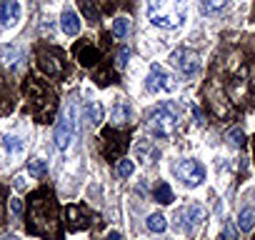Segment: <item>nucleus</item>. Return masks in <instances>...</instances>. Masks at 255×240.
I'll return each mask as SVG.
<instances>
[{"mask_svg":"<svg viewBox=\"0 0 255 240\" xmlns=\"http://www.w3.org/2000/svg\"><path fill=\"white\" fill-rule=\"evenodd\" d=\"M95 60H98V50H95V48H88V50L80 53V63H83V65H93Z\"/></svg>","mask_w":255,"mask_h":240,"instance_id":"4be33fe9","label":"nucleus"},{"mask_svg":"<svg viewBox=\"0 0 255 240\" xmlns=\"http://www.w3.org/2000/svg\"><path fill=\"white\" fill-rule=\"evenodd\" d=\"M225 5H228V0H200V10L205 15H213V13L223 10Z\"/></svg>","mask_w":255,"mask_h":240,"instance_id":"2eb2a0df","label":"nucleus"},{"mask_svg":"<svg viewBox=\"0 0 255 240\" xmlns=\"http://www.w3.org/2000/svg\"><path fill=\"white\" fill-rule=\"evenodd\" d=\"M85 118L90 120V125H100V120H103V108H100V103L90 100V103L85 105Z\"/></svg>","mask_w":255,"mask_h":240,"instance_id":"f8f14e48","label":"nucleus"},{"mask_svg":"<svg viewBox=\"0 0 255 240\" xmlns=\"http://www.w3.org/2000/svg\"><path fill=\"white\" fill-rule=\"evenodd\" d=\"M0 58L13 65V63L20 60V50H18V48H0Z\"/></svg>","mask_w":255,"mask_h":240,"instance_id":"aec40b11","label":"nucleus"},{"mask_svg":"<svg viewBox=\"0 0 255 240\" xmlns=\"http://www.w3.org/2000/svg\"><path fill=\"white\" fill-rule=\"evenodd\" d=\"M235 235H238V228H235L233 223H225V228H223V238H220V240H235Z\"/></svg>","mask_w":255,"mask_h":240,"instance_id":"393cba45","label":"nucleus"},{"mask_svg":"<svg viewBox=\"0 0 255 240\" xmlns=\"http://www.w3.org/2000/svg\"><path fill=\"white\" fill-rule=\"evenodd\" d=\"M60 28H63V33L65 35H70V38H75L78 33H80V18H78V13L75 10H63V15H60Z\"/></svg>","mask_w":255,"mask_h":240,"instance_id":"1a4fd4ad","label":"nucleus"},{"mask_svg":"<svg viewBox=\"0 0 255 240\" xmlns=\"http://www.w3.org/2000/svg\"><path fill=\"white\" fill-rule=\"evenodd\" d=\"M175 225L183 230V233H188V235H195V230L200 228V223L205 220V213H203V208L200 205H195V203H190V205H185L178 215H175Z\"/></svg>","mask_w":255,"mask_h":240,"instance_id":"0eeeda50","label":"nucleus"},{"mask_svg":"<svg viewBox=\"0 0 255 240\" xmlns=\"http://www.w3.org/2000/svg\"><path fill=\"white\" fill-rule=\"evenodd\" d=\"M178 123H180V108L175 103H160L150 110V115L145 120V128L153 135H168Z\"/></svg>","mask_w":255,"mask_h":240,"instance_id":"f03ea898","label":"nucleus"},{"mask_svg":"<svg viewBox=\"0 0 255 240\" xmlns=\"http://www.w3.org/2000/svg\"><path fill=\"white\" fill-rule=\"evenodd\" d=\"M173 173H175V178H178L185 188H198V185L205 180V168H203V163H198V160H193V158L178 160L175 168H173Z\"/></svg>","mask_w":255,"mask_h":240,"instance_id":"20e7f679","label":"nucleus"},{"mask_svg":"<svg viewBox=\"0 0 255 240\" xmlns=\"http://www.w3.org/2000/svg\"><path fill=\"white\" fill-rule=\"evenodd\" d=\"M0 240H20V238H15V235H5V238H0Z\"/></svg>","mask_w":255,"mask_h":240,"instance_id":"c85d7f7f","label":"nucleus"},{"mask_svg":"<svg viewBox=\"0 0 255 240\" xmlns=\"http://www.w3.org/2000/svg\"><path fill=\"white\" fill-rule=\"evenodd\" d=\"M228 140H230L235 148H243V143H245V135H243V130H240V128H233V130L228 133Z\"/></svg>","mask_w":255,"mask_h":240,"instance_id":"412c9836","label":"nucleus"},{"mask_svg":"<svg viewBox=\"0 0 255 240\" xmlns=\"http://www.w3.org/2000/svg\"><path fill=\"white\" fill-rule=\"evenodd\" d=\"M83 13L90 20H98V10H95V0H83Z\"/></svg>","mask_w":255,"mask_h":240,"instance_id":"b1692460","label":"nucleus"},{"mask_svg":"<svg viewBox=\"0 0 255 240\" xmlns=\"http://www.w3.org/2000/svg\"><path fill=\"white\" fill-rule=\"evenodd\" d=\"M128 118H130V108L120 100V103L115 105V110H113V120H115V123H125Z\"/></svg>","mask_w":255,"mask_h":240,"instance_id":"a211bd4d","label":"nucleus"},{"mask_svg":"<svg viewBox=\"0 0 255 240\" xmlns=\"http://www.w3.org/2000/svg\"><path fill=\"white\" fill-rule=\"evenodd\" d=\"M165 228H168V220H165L163 213H153V215L148 218V230H150V233H163Z\"/></svg>","mask_w":255,"mask_h":240,"instance_id":"4468645a","label":"nucleus"},{"mask_svg":"<svg viewBox=\"0 0 255 240\" xmlns=\"http://www.w3.org/2000/svg\"><path fill=\"white\" fill-rule=\"evenodd\" d=\"M135 173V163L130 160V158H123L120 163H118V175L120 178H130Z\"/></svg>","mask_w":255,"mask_h":240,"instance_id":"6ab92c4d","label":"nucleus"},{"mask_svg":"<svg viewBox=\"0 0 255 240\" xmlns=\"http://www.w3.org/2000/svg\"><path fill=\"white\" fill-rule=\"evenodd\" d=\"M238 228H240L243 233H250V230L255 228V205H245V208L240 210V215H238Z\"/></svg>","mask_w":255,"mask_h":240,"instance_id":"9d476101","label":"nucleus"},{"mask_svg":"<svg viewBox=\"0 0 255 240\" xmlns=\"http://www.w3.org/2000/svg\"><path fill=\"white\" fill-rule=\"evenodd\" d=\"M75 128H78V113H75V105H68L58 120V125H55V148L58 150H68L75 140Z\"/></svg>","mask_w":255,"mask_h":240,"instance_id":"7ed1b4c3","label":"nucleus"},{"mask_svg":"<svg viewBox=\"0 0 255 240\" xmlns=\"http://www.w3.org/2000/svg\"><path fill=\"white\" fill-rule=\"evenodd\" d=\"M40 68H43L48 75H58V73H63V65H60V63H55V58H53V55L48 58L45 53L40 55Z\"/></svg>","mask_w":255,"mask_h":240,"instance_id":"ddd939ff","label":"nucleus"},{"mask_svg":"<svg viewBox=\"0 0 255 240\" xmlns=\"http://www.w3.org/2000/svg\"><path fill=\"white\" fill-rule=\"evenodd\" d=\"M145 90H148L150 95H155V93H170V90H175L173 75H170L168 70H163L158 63H153V65H150V70H148Z\"/></svg>","mask_w":255,"mask_h":240,"instance_id":"423d86ee","label":"nucleus"},{"mask_svg":"<svg viewBox=\"0 0 255 240\" xmlns=\"http://www.w3.org/2000/svg\"><path fill=\"white\" fill-rule=\"evenodd\" d=\"M145 13H148V20L155 28L175 30V28L183 25V20L188 15V8H185L183 0H148Z\"/></svg>","mask_w":255,"mask_h":240,"instance_id":"f257e3e1","label":"nucleus"},{"mask_svg":"<svg viewBox=\"0 0 255 240\" xmlns=\"http://www.w3.org/2000/svg\"><path fill=\"white\" fill-rule=\"evenodd\" d=\"M153 198H155L158 203L168 205V203H173V200H175V193H173V188H170L168 183H158V185H155V190H153Z\"/></svg>","mask_w":255,"mask_h":240,"instance_id":"9b49d317","label":"nucleus"},{"mask_svg":"<svg viewBox=\"0 0 255 240\" xmlns=\"http://www.w3.org/2000/svg\"><path fill=\"white\" fill-rule=\"evenodd\" d=\"M170 65L178 68L185 78H193L198 70H200V58L195 50H188V48H178L170 53Z\"/></svg>","mask_w":255,"mask_h":240,"instance_id":"39448f33","label":"nucleus"},{"mask_svg":"<svg viewBox=\"0 0 255 240\" xmlns=\"http://www.w3.org/2000/svg\"><path fill=\"white\" fill-rule=\"evenodd\" d=\"M128 60H130V50H120L118 53V68H125Z\"/></svg>","mask_w":255,"mask_h":240,"instance_id":"a878e982","label":"nucleus"},{"mask_svg":"<svg viewBox=\"0 0 255 240\" xmlns=\"http://www.w3.org/2000/svg\"><path fill=\"white\" fill-rule=\"evenodd\" d=\"M3 148H5V153H18V150H23V140L18 135H5Z\"/></svg>","mask_w":255,"mask_h":240,"instance_id":"f3484780","label":"nucleus"},{"mask_svg":"<svg viewBox=\"0 0 255 240\" xmlns=\"http://www.w3.org/2000/svg\"><path fill=\"white\" fill-rule=\"evenodd\" d=\"M45 170H48L45 160H30V165H28V173L30 175H43Z\"/></svg>","mask_w":255,"mask_h":240,"instance_id":"5701e85b","label":"nucleus"},{"mask_svg":"<svg viewBox=\"0 0 255 240\" xmlns=\"http://www.w3.org/2000/svg\"><path fill=\"white\" fill-rule=\"evenodd\" d=\"M18 20H20V3L18 0H3V3H0V23L5 28H10Z\"/></svg>","mask_w":255,"mask_h":240,"instance_id":"6e6552de","label":"nucleus"},{"mask_svg":"<svg viewBox=\"0 0 255 240\" xmlns=\"http://www.w3.org/2000/svg\"><path fill=\"white\" fill-rule=\"evenodd\" d=\"M10 208H13V213H23V203H20V200H13Z\"/></svg>","mask_w":255,"mask_h":240,"instance_id":"bb28decb","label":"nucleus"},{"mask_svg":"<svg viewBox=\"0 0 255 240\" xmlns=\"http://www.w3.org/2000/svg\"><path fill=\"white\" fill-rule=\"evenodd\" d=\"M105 240H123V235L118 233V230H113V233H108V238Z\"/></svg>","mask_w":255,"mask_h":240,"instance_id":"cd10ccee","label":"nucleus"},{"mask_svg":"<svg viewBox=\"0 0 255 240\" xmlns=\"http://www.w3.org/2000/svg\"><path fill=\"white\" fill-rule=\"evenodd\" d=\"M128 30H130V20H128V18L120 15V18L113 20V35H115V38H125Z\"/></svg>","mask_w":255,"mask_h":240,"instance_id":"dca6fc26","label":"nucleus"}]
</instances>
